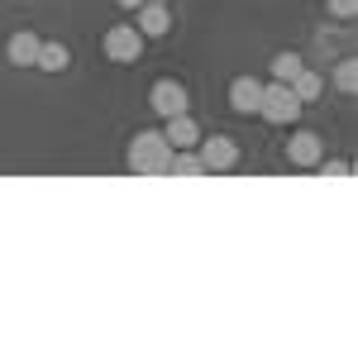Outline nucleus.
I'll return each instance as SVG.
<instances>
[{"instance_id":"16","label":"nucleus","mask_w":358,"mask_h":358,"mask_svg":"<svg viewBox=\"0 0 358 358\" xmlns=\"http://www.w3.org/2000/svg\"><path fill=\"white\" fill-rule=\"evenodd\" d=\"M330 5V15H339V20H354L358 15V0H325Z\"/></svg>"},{"instance_id":"3","label":"nucleus","mask_w":358,"mask_h":358,"mask_svg":"<svg viewBox=\"0 0 358 358\" xmlns=\"http://www.w3.org/2000/svg\"><path fill=\"white\" fill-rule=\"evenodd\" d=\"M143 43H148V38H143L134 24H110L106 29V57H110V62H138V57H143Z\"/></svg>"},{"instance_id":"13","label":"nucleus","mask_w":358,"mask_h":358,"mask_svg":"<svg viewBox=\"0 0 358 358\" xmlns=\"http://www.w3.org/2000/svg\"><path fill=\"white\" fill-rule=\"evenodd\" d=\"M206 177V167H201V153L196 148H172V167H167V177Z\"/></svg>"},{"instance_id":"9","label":"nucleus","mask_w":358,"mask_h":358,"mask_svg":"<svg viewBox=\"0 0 358 358\" xmlns=\"http://www.w3.org/2000/svg\"><path fill=\"white\" fill-rule=\"evenodd\" d=\"M163 138L172 143V148H196V143H201V124L192 120V110H182V115H172V120H167Z\"/></svg>"},{"instance_id":"7","label":"nucleus","mask_w":358,"mask_h":358,"mask_svg":"<svg viewBox=\"0 0 358 358\" xmlns=\"http://www.w3.org/2000/svg\"><path fill=\"white\" fill-rule=\"evenodd\" d=\"M138 34L143 38H163L167 29H172V15H167V0H143L138 5Z\"/></svg>"},{"instance_id":"11","label":"nucleus","mask_w":358,"mask_h":358,"mask_svg":"<svg viewBox=\"0 0 358 358\" xmlns=\"http://www.w3.org/2000/svg\"><path fill=\"white\" fill-rule=\"evenodd\" d=\"M292 96H296V101H315V96H320V91H325V77H320V72H310V67H301V72H296V77H292Z\"/></svg>"},{"instance_id":"12","label":"nucleus","mask_w":358,"mask_h":358,"mask_svg":"<svg viewBox=\"0 0 358 358\" xmlns=\"http://www.w3.org/2000/svg\"><path fill=\"white\" fill-rule=\"evenodd\" d=\"M67 62H72V53H67V43H38V72H67Z\"/></svg>"},{"instance_id":"10","label":"nucleus","mask_w":358,"mask_h":358,"mask_svg":"<svg viewBox=\"0 0 358 358\" xmlns=\"http://www.w3.org/2000/svg\"><path fill=\"white\" fill-rule=\"evenodd\" d=\"M38 34H29V29H20V34H10V43H5V53H10V62L15 67H34L38 62Z\"/></svg>"},{"instance_id":"17","label":"nucleus","mask_w":358,"mask_h":358,"mask_svg":"<svg viewBox=\"0 0 358 358\" xmlns=\"http://www.w3.org/2000/svg\"><path fill=\"white\" fill-rule=\"evenodd\" d=\"M115 5H120V10H138L143 0H115Z\"/></svg>"},{"instance_id":"5","label":"nucleus","mask_w":358,"mask_h":358,"mask_svg":"<svg viewBox=\"0 0 358 358\" xmlns=\"http://www.w3.org/2000/svg\"><path fill=\"white\" fill-rule=\"evenodd\" d=\"M148 106H153V115L172 120V115H182L187 106H192V96H187V86H182V82L163 77V82H153V91H148Z\"/></svg>"},{"instance_id":"2","label":"nucleus","mask_w":358,"mask_h":358,"mask_svg":"<svg viewBox=\"0 0 358 358\" xmlns=\"http://www.w3.org/2000/svg\"><path fill=\"white\" fill-rule=\"evenodd\" d=\"M258 115H263L268 124H296L301 101L292 96V86H287V82H268V86H263V96H258Z\"/></svg>"},{"instance_id":"6","label":"nucleus","mask_w":358,"mask_h":358,"mask_svg":"<svg viewBox=\"0 0 358 358\" xmlns=\"http://www.w3.org/2000/svg\"><path fill=\"white\" fill-rule=\"evenodd\" d=\"M287 158H292V167H320L325 163V138L310 134V129L292 134L287 138Z\"/></svg>"},{"instance_id":"1","label":"nucleus","mask_w":358,"mask_h":358,"mask_svg":"<svg viewBox=\"0 0 358 358\" xmlns=\"http://www.w3.org/2000/svg\"><path fill=\"white\" fill-rule=\"evenodd\" d=\"M124 167L134 172V177H167V167H172V143H167L158 129H138L129 138V148H124Z\"/></svg>"},{"instance_id":"8","label":"nucleus","mask_w":358,"mask_h":358,"mask_svg":"<svg viewBox=\"0 0 358 358\" xmlns=\"http://www.w3.org/2000/svg\"><path fill=\"white\" fill-rule=\"evenodd\" d=\"M258 96H263V82H258V77H234V82H229V110L234 115H258Z\"/></svg>"},{"instance_id":"15","label":"nucleus","mask_w":358,"mask_h":358,"mask_svg":"<svg viewBox=\"0 0 358 358\" xmlns=\"http://www.w3.org/2000/svg\"><path fill=\"white\" fill-rule=\"evenodd\" d=\"M334 86L344 91V96H354L358 91V62L349 57V62H339V72H334Z\"/></svg>"},{"instance_id":"14","label":"nucleus","mask_w":358,"mask_h":358,"mask_svg":"<svg viewBox=\"0 0 358 358\" xmlns=\"http://www.w3.org/2000/svg\"><path fill=\"white\" fill-rule=\"evenodd\" d=\"M301 67H306L301 53H277V57H273V82H292Z\"/></svg>"},{"instance_id":"4","label":"nucleus","mask_w":358,"mask_h":358,"mask_svg":"<svg viewBox=\"0 0 358 358\" xmlns=\"http://www.w3.org/2000/svg\"><path fill=\"white\" fill-rule=\"evenodd\" d=\"M196 153H201V167H206V172H229V167H239V143L224 138V134H215V138L201 134Z\"/></svg>"}]
</instances>
